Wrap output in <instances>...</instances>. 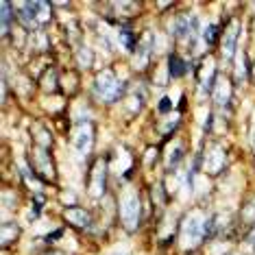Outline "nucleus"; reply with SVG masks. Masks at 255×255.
<instances>
[{"instance_id": "1", "label": "nucleus", "mask_w": 255, "mask_h": 255, "mask_svg": "<svg viewBox=\"0 0 255 255\" xmlns=\"http://www.w3.org/2000/svg\"><path fill=\"white\" fill-rule=\"evenodd\" d=\"M212 229V218H207L203 212L194 210L185 214L179 227V240H181L183 249H196L205 240V236H210Z\"/></svg>"}, {"instance_id": "2", "label": "nucleus", "mask_w": 255, "mask_h": 255, "mask_svg": "<svg viewBox=\"0 0 255 255\" xmlns=\"http://www.w3.org/2000/svg\"><path fill=\"white\" fill-rule=\"evenodd\" d=\"M140 196H137V190L127 188L123 196H120V218H123V225L127 227V231H135L140 227Z\"/></svg>"}, {"instance_id": "3", "label": "nucleus", "mask_w": 255, "mask_h": 255, "mask_svg": "<svg viewBox=\"0 0 255 255\" xmlns=\"http://www.w3.org/2000/svg\"><path fill=\"white\" fill-rule=\"evenodd\" d=\"M125 85L123 81L116 79V74L112 70H103L96 74V85H94V92L96 96L101 98V101L105 103H116L120 98V94H123Z\"/></svg>"}, {"instance_id": "4", "label": "nucleus", "mask_w": 255, "mask_h": 255, "mask_svg": "<svg viewBox=\"0 0 255 255\" xmlns=\"http://www.w3.org/2000/svg\"><path fill=\"white\" fill-rule=\"evenodd\" d=\"M94 146V125L90 120H81L72 129V148L83 157Z\"/></svg>"}, {"instance_id": "5", "label": "nucleus", "mask_w": 255, "mask_h": 255, "mask_svg": "<svg viewBox=\"0 0 255 255\" xmlns=\"http://www.w3.org/2000/svg\"><path fill=\"white\" fill-rule=\"evenodd\" d=\"M225 161H227V153L220 144H210L205 150V157H203V170L207 175H218L225 168Z\"/></svg>"}, {"instance_id": "6", "label": "nucleus", "mask_w": 255, "mask_h": 255, "mask_svg": "<svg viewBox=\"0 0 255 255\" xmlns=\"http://www.w3.org/2000/svg\"><path fill=\"white\" fill-rule=\"evenodd\" d=\"M105 185H107V161L96 159L90 170V194L94 199L103 196L105 194Z\"/></svg>"}, {"instance_id": "7", "label": "nucleus", "mask_w": 255, "mask_h": 255, "mask_svg": "<svg viewBox=\"0 0 255 255\" xmlns=\"http://www.w3.org/2000/svg\"><path fill=\"white\" fill-rule=\"evenodd\" d=\"M172 33H175V37L179 42H192L196 37V18L190 13L179 15L175 20V24H172Z\"/></svg>"}, {"instance_id": "8", "label": "nucleus", "mask_w": 255, "mask_h": 255, "mask_svg": "<svg viewBox=\"0 0 255 255\" xmlns=\"http://www.w3.org/2000/svg\"><path fill=\"white\" fill-rule=\"evenodd\" d=\"M231 94H234V85L231 81L225 77V74H218L216 81H214V88H212V98L216 105H229Z\"/></svg>"}, {"instance_id": "9", "label": "nucleus", "mask_w": 255, "mask_h": 255, "mask_svg": "<svg viewBox=\"0 0 255 255\" xmlns=\"http://www.w3.org/2000/svg\"><path fill=\"white\" fill-rule=\"evenodd\" d=\"M33 166H35V170L44 179H55V166H53V161H50V155H48V150H46V148H42V146L35 148V155H33Z\"/></svg>"}, {"instance_id": "10", "label": "nucleus", "mask_w": 255, "mask_h": 255, "mask_svg": "<svg viewBox=\"0 0 255 255\" xmlns=\"http://www.w3.org/2000/svg\"><path fill=\"white\" fill-rule=\"evenodd\" d=\"M216 63H214V57H205L201 61V68H199V83L203 90L212 92L214 88V81H216Z\"/></svg>"}, {"instance_id": "11", "label": "nucleus", "mask_w": 255, "mask_h": 255, "mask_svg": "<svg viewBox=\"0 0 255 255\" xmlns=\"http://www.w3.org/2000/svg\"><path fill=\"white\" fill-rule=\"evenodd\" d=\"M238 31H240L238 20H231L229 26L225 28V33H223V57L225 59H231V57H234L236 42H238Z\"/></svg>"}, {"instance_id": "12", "label": "nucleus", "mask_w": 255, "mask_h": 255, "mask_svg": "<svg viewBox=\"0 0 255 255\" xmlns=\"http://www.w3.org/2000/svg\"><path fill=\"white\" fill-rule=\"evenodd\" d=\"M63 218L70 225H74V227H81V229L92 227V216L83 207H66V210H63Z\"/></svg>"}, {"instance_id": "13", "label": "nucleus", "mask_w": 255, "mask_h": 255, "mask_svg": "<svg viewBox=\"0 0 255 255\" xmlns=\"http://www.w3.org/2000/svg\"><path fill=\"white\" fill-rule=\"evenodd\" d=\"M150 48H153V35H150V33H144V37L135 46V68H144L148 63Z\"/></svg>"}, {"instance_id": "14", "label": "nucleus", "mask_w": 255, "mask_h": 255, "mask_svg": "<svg viewBox=\"0 0 255 255\" xmlns=\"http://www.w3.org/2000/svg\"><path fill=\"white\" fill-rule=\"evenodd\" d=\"M18 11H20V22H22V26L24 28H37V15H35V2H20L18 4Z\"/></svg>"}, {"instance_id": "15", "label": "nucleus", "mask_w": 255, "mask_h": 255, "mask_svg": "<svg viewBox=\"0 0 255 255\" xmlns=\"http://www.w3.org/2000/svg\"><path fill=\"white\" fill-rule=\"evenodd\" d=\"M20 236V227L13 223H4L2 229H0V240H2V247H9L11 242H15Z\"/></svg>"}, {"instance_id": "16", "label": "nucleus", "mask_w": 255, "mask_h": 255, "mask_svg": "<svg viewBox=\"0 0 255 255\" xmlns=\"http://www.w3.org/2000/svg\"><path fill=\"white\" fill-rule=\"evenodd\" d=\"M168 72H170V77H183L185 74V61L181 59L179 55H170V59H168Z\"/></svg>"}, {"instance_id": "17", "label": "nucleus", "mask_w": 255, "mask_h": 255, "mask_svg": "<svg viewBox=\"0 0 255 255\" xmlns=\"http://www.w3.org/2000/svg\"><path fill=\"white\" fill-rule=\"evenodd\" d=\"M118 42L123 44V48L125 50H135V37H133V33L131 31H127V28H120L118 31Z\"/></svg>"}, {"instance_id": "18", "label": "nucleus", "mask_w": 255, "mask_h": 255, "mask_svg": "<svg viewBox=\"0 0 255 255\" xmlns=\"http://www.w3.org/2000/svg\"><path fill=\"white\" fill-rule=\"evenodd\" d=\"M236 79L238 81H245L247 79V55L245 53L238 55V61H236Z\"/></svg>"}, {"instance_id": "19", "label": "nucleus", "mask_w": 255, "mask_h": 255, "mask_svg": "<svg viewBox=\"0 0 255 255\" xmlns=\"http://www.w3.org/2000/svg\"><path fill=\"white\" fill-rule=\"evenodd\" d=\"M42 88L46 90V92H55V88H57V74H55V70L50 68V70H46V74H44V79H42Z\"/></svg>"}, {"instance_id": "20", "label": "nucleus", "mask_w": 255, "mask_h": 255, "mask_svg": "<svg viewBox=\"0 0 255 255\" xmlns=\"http://www.w3.org/2000/svg\"><path fill=\"white\" fill-rule=\"evenodd\" d=\"M9 22H11V2L4 0V2H2V26H0L2 35H7V33H9Z\"/></svg>"}, {"instance_id": "21", "label": "nucleus", "mask_w": 255, "mask_h": 255, "mask_svg": "<svg viewBox=\"0 0 255 255\" xmlns=\"http://www.w3.org/2000/svg\"><path fill=\"white\" fill-rule=\"evenodd\" d=\"M216 37H218V26L216 24H210L205 31H203V42L205 44H214L216 42Z\"/></svg>"}, {"instance_id": "22", "label": "nucleus", "mask_w": 255, "mask_h": 255, "mask_svg": "<svg viewBox=\"0 0 255 255\" xmlns=\"http://www.w3.org/2000/svg\"><path fill=\"white\" fill-rule=\"evenodd\" d=\"M79 63H81V66H85V68H88L90 63H92V53H90L88 48H81V53H79Z\"/></svg>"}, {"instance_id": "23", "label": "nucleus", "mask_w": 255, "mask_h": 255, "mask_svg": "<svg viewBox=\"0 0 255 255\" xmlns=\"http://www.w3.org/2000/svg\"><path fill=\"white\" fill-rule=\"evenodd\" d=\"M245 220H247V223H255V201L247 205V210H245Z\"/></svg>"}, {"instance_id": "24", "label": "nucleus", "mask_w": 255, "mask_h": 255, "mask_svg": "<svg viewBox=\"0 0 255 255\" xmlns=\"http://www.w3.org/2000/svg\"><path fill=\"white\" fill-rule=\"evenodd\" d=\"M170 109H172V101H170V98H161V101H159V112H170Z\"/></svg>"}, {"instance_id": "25", "label": "nucleus", "mask_w": 255, "mask_h": 255, "mask_svg": "<svg viewBox=\"0 0 255 255\" xmlns=\"http://www.w3.org/2000/svg\"><path fill=\"white\" fill-rule=\"evenodd\" d=\"M61 201H66V203L68 201H74V196L72 194H61Z\"/></svg>"}, {"instance_id": "26", "label": "nucleus", "mask_w": 255, "mask_h": 255, "mask_svg": "<svg viewBox=\"0 0 255 255\" xmlns=\"http://www.w3.org/2000/svg\"><path fill=\"white\" fill-rule=\"evenodd\" d=\"M44 255H63V253H59V251H50V253H44Z\"/></svg>"}]
</instances>
